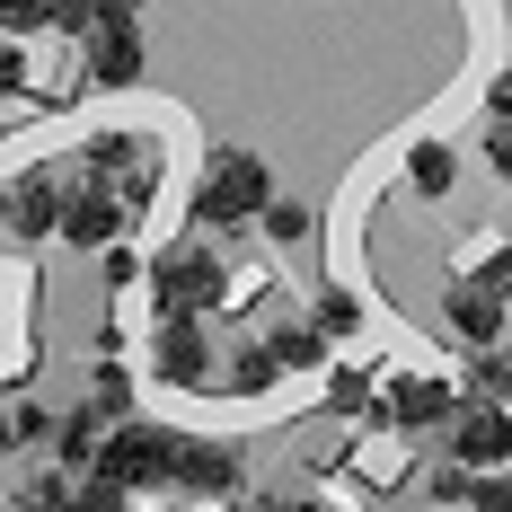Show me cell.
Returning a JSON list of instances; mask_svg holds the SVG:
<instances>
[{"label": "cell", "instance_id": "5", "mask_svg": "<svg viewBox=\"0 0 512 512\" xmlns=\"http://www.w3.org/2000/svg\"><path fill=\"white\" fill-rule=\"evenodd\" d=\"M451 451H460L468 468H504L512 460V398H468L460 415H451Z\"/></svg>", "mask_w": 512, "mask_h": 512}, {"label": "cell", "instance_id": "24", "mask_svg": "<svg viewBox=\"0 0 512 512\" xmlns=\"http://www.w3.org/2000/svg\"><path fill=\"white\" fill-rule=\"evenodd\" d=\"M486 168L512 186V124H495V133H486Z\"/></svg>", "mask_w": 512, "mask_h": 512}, {"label": "cell", "instance_id": "6", "mask_svg": "<svg viewBox=\"0 0 512 512\" xmlns=\"http://www.w3.org/2000/svg\"><path fill=\"white\" fill-rule=\"evenodd\" d=\"M504 301L512 292L495 274H460V283L442 292V327H451L460 345H495V336H504Z\"/></svg>", "mask_w": 512, "mask_h": 512}, {"label": "cell", "instance_id": "7", "mask_svg": "<svg viewBox=\"0 0 512 512\" xmlns=\"http://www.w3.org/2000/svg\"><path fill=\"white\" fill-rule=\"evenodd\" d=\"M159 380L168 389H204L212 380V336L195 327V309H159Z\"/></svg>", "mask_w": 512, "mask_h": 512}, {"label": "cell", "instance_id": "23", "mask_svg": "<svg viewBox=\"0 0 512 512\" xmlns=\"http://www.w3.org/2000/svg\"><path fill=\"white\" fill-rule=\"evenodd\" d=\"M477 504H486V512H512V477H495V468H477Z\"/></svg>", "mask_w": 512, "mask_h": 512}, {"label": "cell", "instance_id": "18", "mask_svg": "<svg viewBox=\"0 0 512 512\" xmlns=\"http://www.w3.org/2000/svg\"><path fill=\"white\" fill-rule=\"evenodd\" d=\"M477 389H495V398H512V354H495V345H477Z\"/></svg>", "mask_w": 512, "mask_h": 512}, {"label": "cell", "instance_id": "20", "mask_svg": "<svg viewBox=\"0 0 512 512\" xmlns=\"http://www.w3.org/2000/svg\"><path fill=\"white\" fill-rule=\"evenodd\" d=\"M89 398H98V407L115 415V424H124V371H115V362H98V380H89Z\"/></svg>", "mask_w": 512, "mask_h": 512}, {"label": "cell", "instance_id": "17", "mask_svg": "<svg viewBox=\"0 0 512 512\" xmlns=\"http://www.w3.org/2000/svg\"><path fill=\"white\" fill-rule=\"evenodd\" d=\"M309 318H318L327 336H354V327H362V301H354V292H345V283H327V292L309 301Z\"/></svg>", "mask_w": 512, "mask_h": 512}, {"label": "cell", "instance_id": "25", "mask_svg": "<svg viewBox=\"0 0 512 512\" xmlns=\"http://www.w3.org/2000/svg\"><path fill=\"white\" fill-rule=\"evenodd\" d=\"M486 106H495V124H512V71L495 80V98H486Z\"/></svg>", "mask_w": 512, "mask_h": 512}, {"label": "cell", "instance_id": "19", "mask_svg": "<svg viewBox=\"0 0 512 512\" xmlns=\"http://www.w3.org/2000/svg\"><path fill=\"white\" fill-rule=\"evenodd\" d=\"M265 239H309V212L301 204H265Z\"/></svg>", "mask_w": 512, "mask_h": 512}, {"label": "cell", "instance_id": "10", "mask_svg": "<svg viewBox=\"0 0 512 512\" xmlns=\"http://www.w3.org/2000/svg\"><path fill=\"white\" fill-rule=\"evenodd\" d=\"M168 486H177V495H239V460H230L221 442H177Z\"/></svg>", "mask_w": 512, "mask_h": 512}, {"label": "cell", "instance_id": "4", "mask_svg": "<svg viewBox=\"0 0 512 512\" xmlns=\"http://www.w3.org/2000/svg\"><path fill=\"white\" fill-rule=\"evenodd\" d=\"M89 80H98V89H133V80H142V27H133L124 0H106L98 27H89Z\"/></svg>", "mask_w": 512, "mask_h": 512}, {"label": "cell", "instance_id": "12", "mask_svg": "<svg viewBox=\"0 0 512 512\" xmlns=\"http://www.w3.org/2000/svg\"><path fill=\"white\" fill-rule=\"evenodd\" d=\"M89 168H133V204H142L151 177H159V151L142 133H98V142H89Z\"/></svg>", "mask_w": 512, "mask_h": 512}, {"label": "cell", "instance_id": "11", "mask_svg": "<svg viewBox=\"0 0 512 512\" xmlns=\"http://www.w3.org/2000/svg\"><path fill=\"white\" fill-rule=\"evenodd\" d=\"M451 415H460V398H451L442 380H398V389H389V424H407V433L451 424Z\"/></svg>", "mask_w": 512, "mask_h": 512}, {"label": "cell", "instance_id": "8", "mask_svg": "<svg viewBox=\"0 0 512 512\" xmlns=\"http://www.w3.org/2000/svg\"><path fill=\"white\" fill-rule=\"evenodd\" d=\"M124 221H133V195H124L115 177H98V186H80V195H71L62 239H71V248H115V239H124Z\"/></svg>", "mask_w": 512, "mask_h": 512}, {"label": "cell", "instance_id": "1", "mask_svg": "<svg viewBox=\"0 0 512 512\" xmlns=\"http://www.w3.org/2000/svg\"><path fill=\"white\" fill-rule=\"evenodd\" d=\"M265 204H274V177H265L256 151H212L204 159V177H195V221H204V230L265 221Z\"/></svg>", "mask_w": 512, "mask_h": 512}, {"label": "cell", "instance_id": "9", "mask_svg": "<svg viewBox=\"0 0 512 512\" xmlns=\"http://www.w3.org/2000/svg\"><path fill=\"white\" fill-rule=\"evenodd\" d=\"M71 177H18V195H9V230L18 239H53L62 221H71Z\"/></svg>", "mask_w": 512, "mask_h": 512}, {"label": "cell", "instance_id": "21", "mask_svg": "<svg viewBox=\"0 0 512 512\" xmlns=\"http://www.w3.org/2000/svg\"><path fill=\"white\" fill-rule=\"evenodd\" d=\"M98 265H106V283H115V292H124V283H133V274H142V256L124 248V239H115V248H98Z\"/></svg>", "mask_w": 512, "mask_h": 512}, {"label": "cell", "instance_id": "13", "mask_svg": "<svg viewBox=\"0 0 512 512\" xmlns=\"http://www.w3.org/2000/svg\"><path fill=\"white\" fill-rule=\"evenodd\" d=\"M106 433H115V415H106L98 398H89V407H80V415H62V433H53V442H62V460H71V468H98Z\"/></svg>", "mask_w": 512, "mask_h": 512}, {"label": "cell", "instance_id": "22", "mask_svg": "<svg viewBox=\"0 0 512 512\" xmlns=\"http://www.w3.org/2000/svg\"><path fill=\"white\" fill-rule=\"evenodd\" d=\"M36 433H45V407H36V398H18V407H9V442H36Z\"/></svg>", "mask_w": 512, "mask_h": 512}, {"label": "cell", "instance_id": "3", "mask_svg": "<svg viewBox=\"0 0 512 512\" xmlns=\"http://www.w3.org/2000/svg\"><path fill=\"white\" fill-rule=\"evenodd\" d=\"M151 283H159V309H195V318H204V309L221 301V283H230V274H221V256H212V248L186 239V248H168V256L151 265Z\"/></svg>", "mask_w": 512, "mask_h": 512}, {"label": "cell", "instance_id": "2", "mask_svg": "<svg viewBox=\"0 0 512 512\" xmlns=\"http://www.w3.org/2000/svg\"><path fill=\"white\" fill-rule=\"evenodd\" d=\"M168 460H177V433H159V424H133V415H124V424L106 433V451H98V477H115V486L142 495V486L168 477Z\"/></svg>", "mask_w": 512, "mask_h": 512}, {"label": "cell", "instance_id": "16", "mask_svg": "<svg viewBox=\"0 0 512 512\" xmlns=\"http://www.w3.org/2000/svg\"><path fill=\"white\" fill-rule=\"evenodd\" d=\"M265 345H274V354H283V371H309V362L327 354V327H318V318H309V327H274V336H265Z\"/></svg>", "mask_w": 512, "mask_h": 512}, {"label": "cell", "instance_id": "26", "mask_svg": "<svg viewBox=\"0 0 512 512\" xmlns=\"http://www.w3.org/2000/svg\"><path fill=\"white\" fill-rule=\"evenodd\" d=\"M124 9H133V0H124Z\"/></svg>", "mask_w": 512, "mask_h": 512}, {"label": "cell", "instance_id": "14", "mask_svg": "<svg viewBox=\"0 0 512 512\" xmlns=\"http://www.w3.org/2000/svg\"><path fill=\"white\" fill-rule=\"evenodd\" d=\"M407 186L424 195V204H442V195L460 186V159L442 151V142H415V151H407Z\"/></svg>", "mask_w": 512, "mask_h": 512}, {"label": "cell", "instance_id": "15", "mask_svg": "<svg viewBox=\"0 0 512 512\" xmlns=\"http://www.w3.org/2000/svg\"><path fill=\"white\" fill-rule=\"evenodd\" d=\"M274 380H283V354H274V345H265V336H256V345H239V354H230V389H274Z\"/></svg>", "mask_w": 512, "mask_h": 512}]
</instances>
